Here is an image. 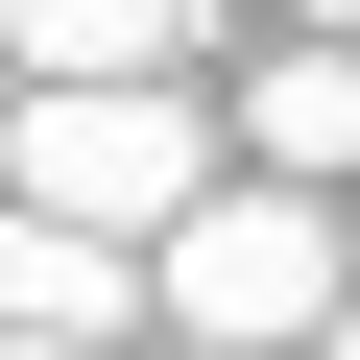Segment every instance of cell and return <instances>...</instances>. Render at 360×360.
<instances>
[{
    "mask_svg": "<svg viewBox=\"0 0 360 360\" xmlns=\"http://www.w3.org/2000/svg\"><path fill=\"white\" fill-rule=\"evenodd\" d=\"M336 312H360L336 193H264V168H217V193L144 240V336H168V360H312Z\"/></svg>",
    "mask_w": 360,
    "mask_h": 360,
    "instance_id": "6da1fadb",
    "label": "cell"
},
{
    "mask_svg": "<svg viewBox=\"0 0 360 360\" xmlns=\"http://www.w3.org/2000/svg\"><path fill=\"white\" fill-rule=\"evenodd\" d=\"M217 193V120H193V72H144V96H0V217H72V240H168Z\"/></svg>",
    "mask_w": 360,
    "mask_h": 360,
    "instance_id": "7a4b0ae2",
    "label": "cell"
},
{
    "mask_svg": "<svg viewBox=\"0 0 360 360\" xmlns=\"http://www.w3.org/2000/svg\"><path fill=\"white\" fill-rule=\"evenodd\" d=\"M193 72V0H0V96H144Z\"/></svg>",
    "mask_w": 360,
    "mask_h": 360,
    "instance_id": "3957f363",
    "label": "cell"
},
{
    "mask_svg": "<svg viewBox=\"0 0 360 360\" xmlns=\"http://www.w3.org/2000/svg\"><path fill=\"white\" fill-rule=\"evenodd\" d=\"M0 336H72V360H144V264L72 240V217H0Z\"/></svg>",
    "mask_w": 360,
    "mask_h": 360,
    "instance_id": "277c9868",
    "label": "cell"
},
{
    "mask_svg": "<svg viewBox=\"0 0 360 360\" xmlns=\"http://www.w3.org/2000/svg\"><path fill=\"white\" fill-rule=\"evenodd\" d=\"M240 168L264 193H360V49H264L240 72Z\"/></svg>",
    "mask_w": 360,
    "mask_h": 360,
    "instance_id": "5b68a950",
    "label": "cell"
},
{
    "mask_svg": "<svg viewBox=\"0 0 360 360\" xmlns=\"http://www.w3.org/2000/svg\"><path fill=\"white\" fill-rule=\"evenodd\" d=\"M288 49H360V0H288Z\"/></svg>",
    "mask_w": 360,
    "mask_h": 360,
    "instance_id": "8992f818",
    "label": "cell"
},
{
    "mask_svg": "<svg viewBox=\"0 0 360 360\" xmlns=\"http://www.w3.org/2000/svg\"><path fill=\"white\" fill-rule=\"evenodd\" d=\"M0 360H72V336H0Z\"/></svg>",
    "mask_w": 360,
    "mask_h": 360,
    "instance_id": "52a82bcc",
    "label": "cell"
},
{
    "mask_svg": "<svg viewBox=\"0 0 360 360\" xmlns=\"http://www.w3.org/2000/svg\"><path fill=\"white\" fill-rule=\"evenodd\" d=\"M312 360H360V312H336V336H312Z\"/></svg>",
    "mask_w": 360,
    "mask_h": 360,
    "instance_id": "ba28073f",
    "label": "cell"
},
{
    "mask_svg": "<svg viewBox=\"0 0 360 360\" xmlns=\"http://www.w3.org/2000/svg\"><path fill=\"white\" fill-rule=\"evenodd\" d=\"M144 360H168V336H144Z\"/></svg>",
    "mask_w": 360,
    "mask_h": 360,
    "instance_id": "9c48e42d",
    "label": "cell"
}]
</instances>
